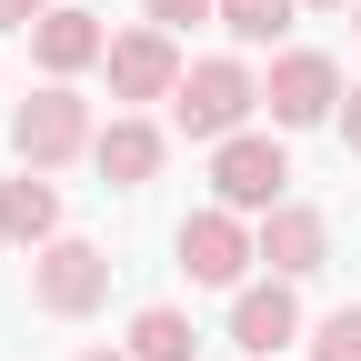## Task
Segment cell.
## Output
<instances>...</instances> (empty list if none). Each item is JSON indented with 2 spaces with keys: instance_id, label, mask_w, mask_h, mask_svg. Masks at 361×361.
<instances>
[{
  "instance_id": "cell-1",
  "label": "cell",
  "mask_w": 361,
  "mask_h": 361,
  "mask_svg": "<svg viewBox=\"0 0 361 361\" xmlns=\"http://www.w3.org/2000/svg\"><path fill=\"white\" fill-rule=\"evenodd\" d=\"M251 101H261V80H251L241 61H191V71H180V90H171V121L191 130V141L221 151V141L251 121Z\"/></svg>"
},
{
  "instance_id": "cell-2",
  "label": "cell",
  "mask_w": 361,
  "mask_h": 361,
  "mask_svg": "<svg viewBox=\"0 0 361 361\" xmlns=\"http://www.w3.org/2000/svg\"><path fill=\"white\" fill-rule=\"evenodd\" d=\"M101 130H90V101L71 80H51V90H30V101L11 111V151H20V171H61L71 151H90Z\"/></svg>"
},
{
  "instance_id": "cell-3",
  "label": "cell",
  "mask_w": 361,
  "mask_h": 361,
  "mask_svg": "<svg viewBox=\"0 0 361 361\" xmlns=\"http://www.w3.org/2000/svg\"><path fill=\"white\" fill-rule=\"evenodd\" d=\"M30 301L51 311V322L101 311V301H111V251H101V241H40V251H30Z\"/></svg>"
},
{
  "instance_id": "cell-4",
  "label": "cell",
  "mask_w": 361,
  "mask_h": 361,
  "mask_svg": "<svg viewBox=\"0 0 361 361\" xmlns=\"http://www.w3.org/2000/svg\"><path fill=\"white\" fill-rule=\"evenodd\" d=\"M211 191H221V211H281V191H291L281 141H271V130H231V141L211 151Z\"/></svg>"
},
{
  "instance_id": "cell-5",
  "label": "cell",
  "mask_w": 361,
  "mask_h": 361,
  "mask_svg": "<svg viewBox=\"0 0 361 361\" xmlns=\"http://www.w3.org/2000/svg\"><path fill=\"white\" fill-rule=\"evenodd\" d=\"M261 101H271V121H281V130H311V121L341 111V71H331L322 51H281V61H271V80H261Z\"/></svg>"
},
{
  "instance_id": "cell-6",
  "label": "cell",
  "mask_w": 361,
  "mask_h": 361,
  "mask_svg": "<svg viewBox=\"0 0 361 361\" xmlns=\"http://www.w3.org/2000/svg\"><path fill=\"white\" fill-rule=\"evenodd\" d=\"M251 261H261V241L241 231V211H201V221H180V271H191V281L231 291Z\"/></svg>"
},
{
  "instance_id": "cell-7",
  "label": "cell",
  "mask_w": 361,
  "mask_h": 361,
  "mask_svg": "<svg viewBox=\"0 0 361 361\" xmlns=\"http://www.w3.org/2000/svg\"><path fill=\"white\" fill-rule=\"evenodd\" d=\"M261 261H271V281H301V271H322L331 261V231H322V211H301V201H281V211H261Z\"/></svg>"
},
{
  "instance_id": "cell-8",
  "label": "cell",
  "mask_w": 361,
  "mask_h": 361,
  "mask_svg": "<svg viewBox=\"0 0 361 361\" xmlns=\"http://www.w3.org/2000/svg\"><path fill=\"white\" fill-rule=\"evenodd\" d=\"M111 90H121V101H171V90H180L171 30H121L111 40Z\"/></svg>"
},
{
  "instance_id": "cell-9",
  "label": "cell",
  "mask_w": 361,
  "mask_h": 361,
  "mask_svg": "<svg viewBox=\"0 0 361 361\" xmlns=\"http://www.w3.org/2000/svg\"><path fill=\"white\" fill-rule=\"evenodd\" d=\"M301 331V301H291V281H261V291H241L231 301V341L251 351V361H281V341Z\"/></svg>"
},
{
  "instance_id": "cell-10",
  "label": "cell",
  "mask_w": 361,
  "mask_h": 361,
  "mask_svg": "<svg viewBox=\"0 0 361 361\" xmlns=\"http://www.w3.org/2000/svg\"><path fill=\"white\" fill-rule=\"evenodd\" d=\"M30 61L51 71V80H71V71H90V61H111V30L90 20V11H51L30 30Z\"/></svg>"
},
{
  "instance_id": "cell-11",
  "label": "cell",
  "mask_w": 361,
  "mask_h": 361,
  "mask_svg": "<svg viewBox=\"0 0 361 361\" xmlns=\"http://www.w3.org/2000/svg\"><path fill=\"white\" fill-rule=\"evenodd\" d=\"M0 241H11V251H40V241H61V191H51L40 171L0 180Z\"/></svg>"
},
{
  "instance_id": "cell-12",
  "label": "cell",
  "mask_w": 361,
  "mask_h": 361,
  "mask_svg": "<svg viewBox=\"0 0 361 361\" xmlns=\"http://www.w3.org/2000/svg\"><path fill=\"white\" fill-rule=\"evenodd\" d=\"M90 161H101L111 191H141V180L161 171V130H151V121H111L101 141H90Z\"/></svg>"
},
{
  "instance_id": "cell-13",
  "label": "cell",
  "mask_w": 361,
  "mask_h": 361,
  "mask_svg": "<svg viewBox=\"0 0 361 361\" xmlns=\"http://www.w3.org/2000/svg\"><path fill=\"white\" fill-rule=\"evenodd\" d=\"M121 351H130V361H191V351H201V331L180 322V311H141Z\"/></svg>"
},
{
  "instance_id": "cell-14",
  "label": "cell",
  "mask_w": 361,
  "mask_h": 361,
  "mask_svg": "<svg viewBox=\"0 0 361 361\" xmlns=\"http://www.w3.org/2000/svg\"><path fill=\"white\" fill-rule=\"evenodd\" d=\"M291 11H301V0H221V30H231V40H281Z\"/></svg>"
},
{
  "instance_id": "cell-15",
  "label": "cell",
  "mask_w": 361,
  "mask_h": 361,
  "mask_svg": "<svg viewBox=\"0 0 361 361\" xmlns=\"http://www.w3.org/2000/svg\"><path fill=\"white\" fill-rule=\"evenodd\" d=\"M311 361H361V311H331V322L311 331Z\"/></svg>"
},
{
  "instance_id": "cell-16",
  "label": "cell",
  "mask_w": 361,
  "mask_h": 361,
  "mask_svg": "<svg viewBox=\"0 0 361 361\" xmlns=\"http://www.w3.org/2000/svg\"><path fill=\"white\" fill-rule=\"evenodd\" d=\"M151 30H191V20H221V0H141Z\"/></svg>"
},
{
  "instance_id": "cell-17",
  "label": "cell",
  "mask_w": 361,
  "mask_h": 361,
  "mask_svg": "<svg viewBox=\"0 0 361 361\" xmlns=\"http://www.w3.org/2000/svg\"><path fill=\"white\" fill-rule=\"evenodd\" d=\"M51 20V0H0V30H40Z\"/></svg>"
},
{
  "instance_id": "cell-18",
  "label": "cell",
  "mask_w": 361,
  "mask_h": 361,
  "mask_svg": "<svg viewBox=\"0 0 361 361\" xmlns=\"http://www.w3.org/2000/svg\"><path fill=\"white\" fill-rule=\"evenodd\" d=\"M341 141H351V161H361V80H351V101H341Z\"/></svg>"
},
{
  "instance_id": "cell-19",
  "label": "cell",
  "mask_w": 361,
  "mask_h": 361,
  "mask_svg": "<svg viewBox=\"0 0 361 361\" xmlns=\"http://www.w3.org/2000/svg\"><path fill=\"white\" fill-rule=\"evenodd\" d=\"M80 361H130V351H80Z\"/></svg>"
},
{
  "instance_id": "cell-20",
  "label": "cell",
  "mask_w": 361,
  "mask_h": 361,
  "mask_svg": "<svg viewBox=\"0 0 361 361\" xmlns=\"http://www.w3.org/2000/svg\"><path fill=\"white\" fill-rule=\"evenodd\" d=\"M311 11H351V0H311Z\"/></svg>"
},
{
  "instance_id": "cell-21",
  "label": "cell",
  "mask_w": 361,
  "mask_h": 361,
  "mask_svg": "<svg viewBox=\"0 0 361 361\" xmlns=\"http://www.w3.org/2000/svg\"><path fill=\"white\" fill-rule=\"evenodd\" d=\"M351 30H361V0H351Z\"/></svg>"
}]
</instances>
